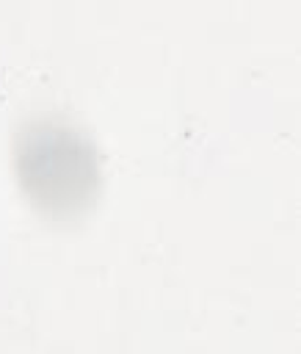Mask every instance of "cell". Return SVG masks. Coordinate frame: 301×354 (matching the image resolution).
Instances as JSON below:
<instances>
[{
  "label": "cell",
  "instance_id": "obj_1",
  "mask_svg": "<svg viewBox=\"0 0 301 354\" xmlns=\"http://www.w3.org/2000/svg\"><path fill=\"white\" fill-rule=\"evenodd\" d=\"M17 169L33 202L52 213L83 207L99 177L88 141L55 122L25 127L17 149Z\"/></svg>",
  "mask_w": 301,
  "mask_h": 354
}]
</instances>
